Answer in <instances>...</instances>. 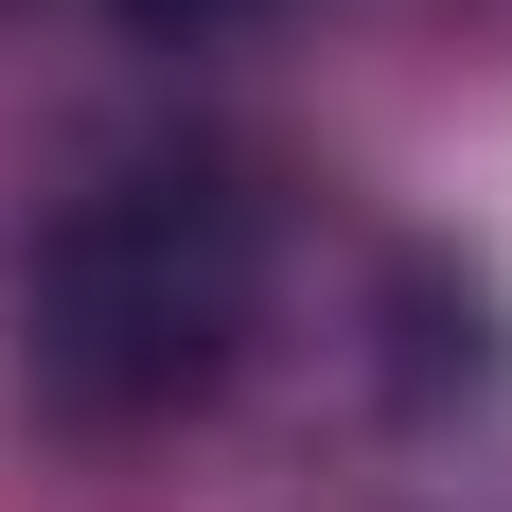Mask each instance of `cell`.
<instances>
[{"label":"cell","mask_w":512,"mask_h":512,"mask_svg":"<svg viewBox=\"0 0 512 512\" xmlns=\"http://www.w3.org/2000/svg\"><path fill=\"white\" fill-rule=\"evenodd\" d=\"M248 318H265V212H248V177H230V159H124V177H89V195L18 248V389H36L53 424L124 442V424L212 407L230 354H248Z\"/></svg>","instance_id":"6da1fadb"},{"label":"cell","mask_w":512,"mask_h":512,"mask_svg":"<svg viewBox=\"0 0 512 512\" xmlns=\"http://www.w3.org/2000/svg\"><path fill=\"white\" fill-rule=\"evenodd\" d=\"M124 18H230V0H124Z\"/></svg>","instance_id":"7a4b0ae2"}]
</instances>
